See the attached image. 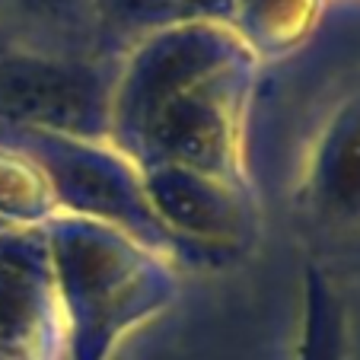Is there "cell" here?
Segmentation results:
<instances>
[{"instance_id": "cell-1", "label": "cell", "mask_w": 360, "mask_h": 360, "mask_svg": "<svg viewBox=\"0 0 360 360\" xmlns=\"http://www.w3.org/2000/svg\"><path fill=\"white\" fill-rule=\"evenodd\" d=\"M319 185L322 201L335 214H360V109L341 115L332 124L319 157Z\"/></svg>"}]
</instances>
